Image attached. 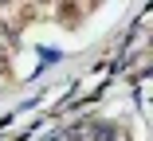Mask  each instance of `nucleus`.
<instances>
[{"mask_svg":"<svg viewBox=\"0 0 153 141\" xmlns=\"http://www.w3.org/2000/svg\"><path fill=\"white\" fill-rule=\"evenodd\" d=\"M8 71V51H0V75Z\"/></svg>","mask_w":153,"mask_h":141,"instance_id":"1","label":"nucleus"},{"mask_svg":"<svg viewBox=\"0 0 153 141\" xmlns=\"http://www.w3.org/2000/svg\"><path fill=\"white\" fill-rule=\"evenodd\" d=\"M0 4H8V0H0Z\"/></svg>","mask_w":153,"mask_h":141,"instance_id":"2","label":"nucleus"}]
</instances>
